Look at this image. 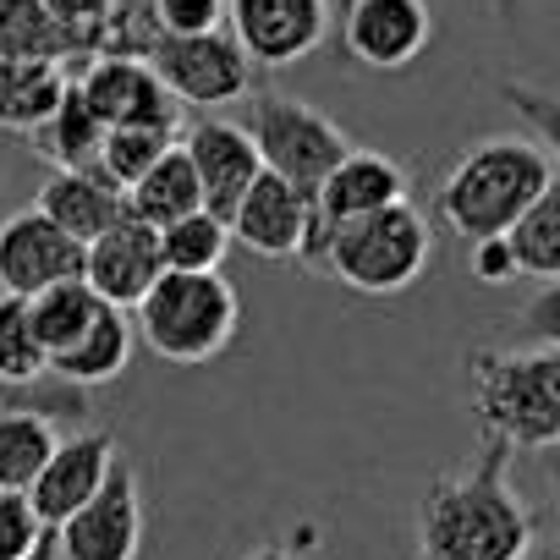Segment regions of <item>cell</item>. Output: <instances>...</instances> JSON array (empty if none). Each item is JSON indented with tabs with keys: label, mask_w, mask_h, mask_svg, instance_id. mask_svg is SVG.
Segmentation results:
<instances>
[{
	"label": "cell",
	"mask_w": 560,
	"mask_h": 560,
	"mask_svg": "<svg viewBox=\"0 0 560 560\" xmlns=\"http://www.w3.org/2000/svg\"><path fill=\"white\" fill-rule=\"evenodd\" d=\"M511 445L483 434L478 456L440 472L418 500V560H522L538 538L533 511L511 489Z\"/></svg>",
	"instance_id": "1"
},
{
	"label": "cell",
	"mask_w": 560,
	"mask_h": 560,
	"mask_svg": "<svg viewBox=\"0 0 560 560\" xmlns=\"http://www.w3.org/2000/svg\"><path fill=\"white\" fill-rule=\"evenodd\" d=\"M549 182H555V160L544 154V143L516 138V132L483 138L445 171L434 214L462 242L511 236V225L544 198Z\"/></svg>",
	"instance_id": "2"
},
{
	"label": "cell",
	"mask_w": 560,
	"mask_h": 560,
	"mask_svg": "<svg viewBox=\"0 0 560 560\" xmlns=\"http://www.w3.org/2000/svg\"><path fill=\"white\" fill-rule=\"evenodd\" d=\"M467 380L483 434L505 440L511 451L560 445V347L472 352Z\"/></svg>",
	"instance_id": "3"
},
{
	"label": "cell",
	"mask_w": 560,
	"mask_h": 560,
	"mask_svg": "<svg viewBox=\"0 0 560 560\" xmlns=\"http://www.w3.org/2000/svg\"><path fill=\"white\" fill-rule=\"evenodd\" d=\"M429 258H434L429 220L401 198L390 209H374V214H358V220L325 231V242H319V253L308 264L325 269L330 280H341L347 292L396 298L429 269Z\"/></svg>",
	"instance_id": "4"
},
{
	"label": "cell",
	"mask_w": 560,
	"mask_h": 560,
	"mask_svg": "<svg viewBox=\"0 0 560 560\" xmlns=\"http://www.w3.org/2000/svg\"><path fill=\"white\" fill-rule=\"evenodd\" d=\"M132 314H138L143 347L182 369L220 358L242 325L236 287L220 269H165Z\"/></svg>",
	"instance_id": "5"
},
{
	"label": "cell",
	"mask_w": 560,
	"mask_h": 560,
	"mask_svg": "<svg viewBox=\"0 0 560 560\" xmlns=\"http://www.w3.org/2000/svg\"><path fill=\"white\" fill-rule=\"evenodd\" d=\"M247 132H253V149L264 160V171L298 182L303 192H319V182L341 165V154L352 149L347 132L314 110L308 100L298 94H280V89H258L253 94V116H247Z\"/></svg>",
	"instance_id": "6"
},
{
	"label": "cell",
	"mask_w": 560,
	"mask_h": 560,
	"mask_svg": "<svg viewBox=\"0 0 560 560\" xmlns=\"http://www.w3.org/2000/svg\"><path fill=\"white\" fill-rule=\"evenodd\" d=\"M149 67L165 78V89L182 105H231L253 94V56L236 34H165L149 56Z\"/></svg>",
	"instance_id": "7"
},
{
	"label": "cell",
	"mask_w": 560,
	"mask_h": 560,
	"mask_svg": "<svg viewBox=\"0 0 560 560\" xmlns=\"http://www.w3.org/2000/svg\"><path fill=\"white\" fill-rule=\"evenodd\" d=\"M56 544H61V560H138L143 489H138V472L127 467V456L110 467L105 489L56 527Z\"/></svg>",
	"instance_id": "8"
},
{
	"label": "cell",
	"mask_w": 560,
	"mask_h": 560,
	"mask_svg": "<svg viewBox=\"0 0 560 560\" xmlns=\"http://www.w3.org/2000/svg\"><path fill=\"white\" fill-rule=\"evenodd\" d=\"M89 258V242H78L72 231H61L39 203L18 209L12 220H0V292L18 298H39L45 287L78 280Z\"/></svg>",
	"instance_id": "9"
},
{
	"label": "cell",
	"mask_w": 560,
	"mask_h": 560,
	"mask_svg": "<svg viewBox=\"0 0 560 560\" xmlns=\"http://www.w3.org/2000/svg\"><path fill=\"white\" fill-rule=\"evenodd\" d=\"M225 225H231V242H242L247 253L269 264L303 258L314 236V192H303L298 182L275 176V171H258Z\"/></svg>",
	"instance_id": "10"
},
{
	"label": "cell",
	"mask_w": 560,
	"mask_h": 560,
	"mask_svg": "<svg viewBox=\"0 0 560 560\" xmlns=\"http://www.w3.org/2000/svg\"><path fill=\"white\" fill-rule=\"evenodd\" d=\"M78 89L105 127H165V132L182 127V100L165 89V78L149 61L89 56L78 72Z\"/></svg>",
	"instance_id": "11"
},
{
	"label": "cell",
	"mask_w": 560,
	"mask_h": 560,
	"mask_svg": "<svg viewBox=\"0 0 560 560\" xmlns=\"http://www.w3.org/2000/svg\"><path fill=\"white\" fill-rule=\"evenodd\" d=\"M434 39V18L423 0H347L341 7V45L352 61L374 72L412 67Z\"/></svg>",
	"instance_id": "12"
},
{
	"label": "cell",
	"mask_w": 560,
	"mask_h": 560,
	"mask_svg": "<svg viewBox=\"0 0 560 560\" xmlns=\"http://www.w3.org/2000/svg\"><path fill=\"white\" fill-rule=\"evenodd\" d=\"M225 18L253 67H292L330 34V0H231Z\"/></svg>",
	"instance_id": "13"
},
{
	"label": "cell",
	"mask_w": 560,
	"mask_h": 560,
	"mask_svg": "<svg viewBox=\"0 0 560 560\" xmlns=\"http://www.w3.org/2000/svg\"><path fill=\"white\" fill-rule=\"evenodd\" d=\"M401 198H407V171H401L390 154H380V149H347L341 165H336V171L319 182V192H314V236H308L303 264L319 253L325 231H336V225H347V220H358V214L390 209V203H401Z\"/></svg>",
	"instance_id": "14"
},
{
	"label": "cell",
	"mask_w": 560,
	"mask_h": 560,
	"mask_svg": "<svg viewBox=\"0 0 560 560\" xmlns=\"http://www.w3.org/2000/svg\"><path fill=\"white\" fill-rule=\"evenodd\" d=\"M165 275V253H160V225L138 220L132 209L100 231L89 242V258H83V280L116 308H138L149 298V287Z\"/></svg>",
	"instance_id": "15"
},
{
	"label": "cell",
	"mask_w": 560,
	"mask_h": 560,
	"mask_svg": "<svg viewBox=\"0 0 560 560\" xmlns=\"http://www.w3.org/2000/svg\"><path fill=\"white\" fill-rule=\"evenodd\" d=\"M116 462H121L116 434H105V429L67 434V440L50 451L45 472L34 478V489H28L34 511H39L50 527H61L78 505H89V500L105 489V478H110V467H116Z\"/></svg>",
	"instance_id": "16"
},
{
	"label": "cell",
	"mask_w": 560,
	"mask_h": 560,
	"mask_svg": "<svg viewBox=\"0 0 560 560\" xmlns=\"http://www.w3.org/2000/svg\"><path fill=\"white\" fill-rule=\"evenodd\" d=\"M182 149H187V160H192V171H198V182H203V209L220 214V220H231V209L242 203V192L253 187V176L264 171L247 121L203 116V121L187 127Z\"/></svg>",
	"instance_id": "17"
},
{
	"label": "cell",
	"mask_w": 560,
	"mask_h": 560,
	"mask_svg": "<svg viewBox=\"0 0 560 560\" xmlns=\"http://www.w3.org/2000/svg\"><path fill=\"white\" fill-rule=\"evenodd\" d=\"M61 231H72L78 242H94L100 231H110L121 214H127V187H116L100 165H83V171H56L39 198H34Z\"/></svg>",
	"instance_id": "18"
},
{
	"label": "cell",
	"mask_w": 560,
	"mask_h": 560,
	"mask_svg": "<svg viewBox=\"0 0 560 560\" xmlns=\"http://www.w3.org/2000/svg\"><path fill=\"white\" fill-rule=\"evenodd\" d=\"M132 341H138V325L127 319V308L105 303V308L94 314V325H89L67 352H56V358H50V374H56L61 385L100 390V385L121 380V369L132 363Z\"/></svg>",
	"instance_id": "19"
},
{
	"label": "cell",
	"mask_w": 560,
	"mask_h": 560,
	"mask_svg": "<svg viewBox=\"0 0 560 560\" xmlns=\"http://www.w3.org/2000/svg\"><path fill=\"white\" fill-rule=\"evenodd\" d=\"M0 56H23V61H61V67H83L89 61V39L72 34L67 23H56V12L45 0H0Z\"/></svg>",
	"instance_id": "20"
},
{
	"label": "cell",
	"mask_w": 560,
	"mask_h": 560,
	"mask_svg": "<svg viewBox=\"0 0 560 560\" xmlns=\"http://www.w3.org/2000/svg\"><path fill=\"white\" fill-rule=\"evenodd\" d=\"M105 132H110V127L94 116V105L83 100V89H78V78H72L67 94H61V105L28 132V143H34V154L50 160L56 171H83V165L100 160Z\"/></svg>",
	"instance_id": "21"
},
{
	"label": "cell",
	"mask_w": 560,
	"mask_h": 560,
	"mask_svg": "<svg viewBox=\"0 0 560 560\" xmlns=\"http://www.w3.org/2000/svg\"><path fill=\"white\" fill-rule=\"evenodd\" d=\"M67 67L61 61H23V56H0V127L7 132H34L67 94Z\"/></svg>",
	"instance_id": "22"
},
{
	"label": "cell",
	"mask_w": 560,
	"mask_h": 560,
	"mask_svg": "<svg viewBox=\"0 0 560 560\" xmlns=\"http://www.w3.org/2000/svg\"><path fill=\"white\" fill-rule=\"evenodd\" d=\"M127 209H132L138 220H149V225H171V220L203 209V182H198V171H192V160H187L182 143H171V149L127 187Z\"/></svg>",
	"instance_id": "23"
},
{
	"label": "cell",
	"mask_w": 560,
	"mask_h": 560,
	"mask_svg": "<svg viewBox=\"0 0 560 560\" xmlns=\"http://www.w3.org/2000/svg\"><path fill=\"white\" fill-rule=\"evenodd\" d=\"M56 445H61V418L39 407L0 412V489H34Z\"/></svg>",
	"instance_id": "24"
},
{
	"label": "cell",
	"mask_w": 560,
	"mask_h": 560,
	"mask_svg": "<svg viewBox=\"0 0 560 560\" xmlns=\"http://www.w3.org/2000/svg\"><path fill=\"white\" fill-rule=\"evenodd\" d=\"M28 308H34V330H39L45 352L56 358V352H67L94 325V314L105 308V298L78 275V280H61V287H45L39 298H28Z\"/></svg>",
	"instance_id": "25"
},
{
	"label": "cell",
	"mask_w": 560,
	"mask_h": 560,
	"mask_svg": "<svg viewBox=\"0 0 560 560\" xmlns=\"http://www.w3.org/2000/svg\"><path fill=\"white\" fill-rule=\"evenodd\" d=\"M50 374V352L34 330V308L18 292H0V380L7 385H39Z\"/></svg>",
	"instance_id": "26"
},
{
	"label": "cell",
	"mask_w": 560,
	"mask_h": 560,
	"mask_svg": "<svg viewBox=\"0 0 560 560\" xmlns=\"http://www.w3.org/2000/svg\"><path fill=\"white\" fill-rule=\"evenodd\" d=\"M511 247H516L522 275H533V280L560 275V182H549L544 198L511 225Z\"/></svg>",
	"instance_id": "27"
},
{
	"label": "cell",
	"mask_w": 560,
	"mask_h": 560,
	"mask_svg": "<svg viewBox=\"0 0 560 560\" xmlns=\"http://www.w3.org/2000/svg\"><path fill=\"white\" fill-rule=\"evenodd\" d=\"M231 247V225L209 209H192L171 225H160V253H165V269H220Z\"/></svg>",
	"instance_id": "28"
},
{
	"label": "cell",
	"mask_w": 560,
	"mask_h": 560,
	"mask_svg": "<svg viewBox=\"0 0 560 560\" xmlns=\"http://www.w3.org/2000/svg\"><path fill=\"white\" fill-rule=\"evenodd\" d=\"M171 143H176V132H165V127H110L94 165H100L116 187H132Z\"/></svg>",
	"instance_id": "29"
},
{
	"label": "cell",
	"mask_w": 560,
	"mask_h": 560,
	"mask_svg": "<svg viewBox=\"0 0 560 560\" xmlns=\"http://www.w3.org/2000/svg\"><path fill=\"white\" fill-rule=\"evenodd\" d=\"M160 39H165V28H160L154 0H116L110 18H105V28H100L94 56H132V61H149Z\"/></svg>",
	"instance_id": "30"
},
{
	"label": "cell",
	"mask_w": 560,
	"mask_h": 560,
	"mask_svg": "<svg viewBox=\"0 0 560 560\" xmlns=\"http://www.w3.org/2000/svg\"><path fill=\"white\" fill-rule=\"evenodd\" d=\"M56 527L34 511L28 489H0V560H28Z\"/></svg>",
	"instance_id": "31"
},
{
	"label": "cell",
	"mask_w": 560,
	"mask_h": 560,
	"mask_svg": "<svg viewBox=\"0 0 560 560\" xmlns=\"http://www.w3.org/2000/svg\"><path fill=\"white\" fill-rule=\"evenodd\" d=\"M494 94H500V105L516 110L522 127H533V138L544 143V154L560 165V94H544L533 83H500Z\"/></svg>",
	"instance_id": "32"
},
{
	"label": "cell",
	"mask_w": 560,
	"mask_h": 560,
	"mask_svg": "<svg viewBox=\"0 0 560 560\" xmlns=\"http://www.w3.org/2000/svg\"><path fill=\"white\" fill-rule=\"evenodd\" d=\"M12 407H39L61 423H78V418H89V390H78V385L39 390V385H7L0 380V412H12Z\"/></svg>",
	"instance_id": "33"
},
{
	"label": "cell",
	"mask_w": 560,
	"mask_h": 560,
	"mask_svg": "<svg viewBox=\"0 0 560 560\" xmlns=\"http://www.w3.org/2000/svg\"><path fill=\"white\" fill-rule=\"evenodd\" d=\"M511 330L527 347H560V275L544 280V287L522 303V314L511 319Z\"/></svg>",
	"instance_id": "34"
},
{
	"label": "cell",
	"mask_w": 560,
	"mask_h": 560,
	"mask_svg": "<svg viewBox=\"0 0 560 560\" xmlns=\"http://www.w3.org/2000/svg\"><path fill=\"white\" fill-rule=\"evenodd\" d=\"M165 34H209L231 12V0H154Z\"/></svg>",
	"instance_id": "35"
},
{
	"label": "cell",
	"mask_w": 560,
	"mask_h": 560,
	"mask_svg": "<svg viewBox=\"0 0 560 560\" xmlns=\"http://www.w3.org/2000/svg\"><path fill=\"white\" fill-rule=\"evenodd\" d=\"M467 247H472L467 269H472V280H483V287H505V280L522 275V269H516L511 236H483V242H467Z\"/></svg>",
	"instance_id": "36"
},
{
	"label": "cell",
	"mask_w": 560,
	"mask_h": 560,
	"mask_svg": "<svg viewBox=\"0 0 560 560\" xmlns=\"http://www.w3.org/2000/svg\"><path fill=\"white\" fill-rule=\"evenodd\" d=\"M45 7L56 12V23H67L72 34H83V39H89V56H94L100 28H105V18H110L116 0H45Z\"/></svg>",
	"instance_id": "37"
},
{
	"label": "cell",
	"mask_w": 560,
	"mask_h": 560,
	"mask_svg": "<svg viewBox=\"0 0 560 560\" xmlns=\"http://www.w3.org/2000/svg\"><path fill=\"white\" fill-rule=\"evenodd\" d=\"M522 560H560V544H555V538H533V544L522 549Z\"/></svg>",
	"instance_id": "38"
},
{
	"label": "cell",
	"mask_w": 560,
	"mask_h": 560,
	"mask_svg": "<svg viewBox=\"0 0 560 560\" xmlns=\"http://www.w3.org/2000/svg\"><path fill=\"white\" fill-rule=\"evenodd\" d=\"M242 560H303V555L287 549V544H264V549H253V555H242Z\"/></svg>",
	"instance_id": "39"
},
{
	"label": "cell",
	"mask_w": 560,
	"mask_h": 560,
	"mask_svg": "<svg viewBox=\"0 0 560 560\" xmlns=\"http://www.w3.org/2000/svg\"><path fill=\"white\" fill-rule=\"evenodd\" d=\"M544 478H549V489H555V500H560V445L544 451Z\"/></svg>",
	"instance_id": "40"
},
{
	"label": "cell",
	"mask_w": 560,
	"mask_h": 560,
	"mask_svg": "<svg viewBox=\"0 0 560 560\" xmlns=\"http://www.w3.org/2000/svg\"><path fill=\"white\" fill-rule=\"evenodd\" d=\"M489 7H494L500 23H516V18H522V0H489Z\"/></svg>",
	"instance_id": "41"
},
{
	"label": "cell",
	"mask_w": 560,
	"mask_h": 560,
	"mask_svg": "<svg viewBox=\"0 0 560 560\" xmlns=\"http://www.w3.org/2000/svg\"><path fill=\"white\" fill-rule=\"evenodd\" d=\"M28 560H61V544H56V533H50V538H45V544H39Z\"/></svg>",
	"instance_id": "42"
},
{
	"label": "cell",
	"mask_w": 560,
	"mask_h": 560,
	"mask_svg": "<svg viewBox=\"0 0 560 560\" xmlns=\"http://www.w3.org/2000/svg\"><path fill=\"white\" fill-rule=\"evenodd\" d=\"M341 7H347V0H341Z\"/></svg>",
	"instance_id": "43"
}]
</instances>
